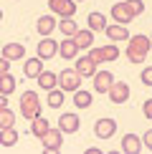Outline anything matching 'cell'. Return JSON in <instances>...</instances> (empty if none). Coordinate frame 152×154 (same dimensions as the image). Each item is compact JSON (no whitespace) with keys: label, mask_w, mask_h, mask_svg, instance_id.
<instances>
[{"label":"cell","mask_w":152,"mask_h":154,"mask_svg":"<svg viewBox=\"0 0 152 154\" xmlns=\"http://www.w3.org/2000/svg\"><path fill=\"white\" fill-rule=\"evenodd\" d=\"M152 43L147 35H129V43H127V61L132 63H142L144 58H147Z\"/></svg>","instance_id":"1"},{"label":"cell","mask_w":152,"mask_h":154,"mask_svg":"<svg viewBox=\"0 0 152 154\" xmlns=\"http://www.w3.org/2000/svg\"><path fill=\"white\" fill-rule=\"evenodd\" d=\"M21 114L25 119H30V121H33L36 116H41V101H38L36 91H25L21 96Z\"/></svg>","instance_id":"2"},{"label":"cell","mask_w":152,"mask_h":154,"mask_svg":"<svg viewBox=\"0 0 152 154\" xmlns=\"http://www.w3.org/2000/svg\"><path fill=\"white\" fill-rule=\"evenodd\" d=\"M56 79H59V86H61V91L66 94V91H76V88L81 86V76L71 71V68H63L61 73H56Z\"/></svg>","instance_id":"3"},{"label":"cell","mask_w":152,"mask_h":154,"mask_svg":"<svg viewBox=\"0 0 152 154\" xmlns=\"http://www.w3.org/2000/svg\"><path fill=\"white\" fill-rule=\"evenodd\" d=\"M41 142H43V152H59L61 149V144H63V134L61 129H48L46 134L41 137Z\"/></svg>","instance_id":"4"},{"label":"cell","mask_w":152,"mask_h":154,"mask_svg":"<svg viewBox=\"0 0 152 154\" xmlns=\"http://www.w3.org/2000/svg\"><path fill=\"white\" fill-rule=\"evenodd\" d=\"M89 56H91L94 61H97V66L101 61H117L119 58V48L117 46H101V48H91L89 51Z\"/></svg>","instance_id":"5"},{"label":"cell","mask_w":152,"mask_h":154,"mask_svg":"<svg viewBox=\"0 0 152 154\" xmlns=\"http://www.w3.org/2000/svg\"><path fill=\"white\" fill-rule=\"evenodd\" d=\"M48 8L61 18H74L76 13V3L74 0H48Z\"/></svg>","instance_id":"6"},{"label":"cell","mask_w":152,"mask_h":154,"mask_svg":"<svg viewBox=\"0 0 152 154\" xmlns=\"http://www.w3.org/2000/svg\"><path fill=\"white\" fill-rule=\"evenodd\" d=\"M109 99H112V104H124V101L129 99V86H127L124 81H112Z\"/></svg>","instance_id":"7"},{"label":"cell","mask_w":152,"mask_h":154,"mask_svg":"<svg viewBox=\"0 0 152 154\" xmlns=\"http://www.w3.org/2000/svg\"><path fill=\"white\" fill-rule=\"evenodd\" d=\"M76 73L81 76V79H86V76H94L97 73V61L91 58V56H81V58H76V68H74Z\"/></svg>","instance_id":"8"},{"label":"cell","mask_w":152,"mask_h":154,"mask_svg":"<svg viewBox=\"0 0 152 154\" xmlns=\"http://www.w3.org/2000/svg\"><path fill=\"white\" fill-rule=\"evenodd\" d=\"M114 131H117V121L114 119H99L97 124H94V134H97L99 139H109V137H114Z\"/></svg>","instance_id":"9"},{"label":"cell","mask_w":152,"mask_h":154,"mask_svg":"<svg viewBox=\"0 0 152 154\" xmlns=\"http://www.w3.org/2000/svg\"><path fill=\"white\" fill-rule=\"evenodd\" d=\"M112 18L117 20V25H127L129 20H135V15L129 13V8H127L124 3H114L112 5Z\"/></svg>","instance_id":"10"},{"label":"cell","mask_w":152,"mask_h":154,"mask_svg":"<svg viewBox=\"0 0 152 154\" xmlns=\"http://www.w3.org/2000/svg\"><path fill=\"white\" fill-rule=\"evenodd\" d=\"M59 129H61V134H76L79 131V116L76 114H61Z\"/></svg>","instance_id":"11"},{"label":"cell","mask_w":152,"mask_h":154,"mask_svg":"<svg viewBox=\"0 0 152 154\" xmlns=\"http://www.w3.org/2000/svg\"><path fill=\"white\" fill-rule=\"evenodd\" d=\"M56 53H59V46H56V41H51V38L46 35V38H43V41H38V58H53V56Z\"/></svg>","instance_id":"12"},{"label":"cell","mask_w":152,"mask_h":154,"mask_svg":"<svg viewBox=\"0 0 152 154\" xmlns=\"http://www.w3.org/2000/svg\"><path fill=\"white\" fill-rule=\"evenodd\" d=\"M112 81H114V76L109 71H97V73H94V91L106 94V91H109V86H112Z\"/></svg>","instance_id":"13"},{"label":"cell","mask_w":152,"mask_h":154,"mask_svg":"<svg viewBox=\"0 0 152 154\" xmlns=\"http://www.w3.org/2000/svg\"><path fill=\"white\" fill-rule=\"evenodd\" d=\"M3 58L8 61H23L25 58V48L21 43H5L3 46Z\"/></svg>","instance_id":"14"},{"label":"cell","mask_w":152,"mask_h":154,"mask_svg":"<svg viewBox=\"0 0 152 154\" xmlns=\"http://www.w3.org/2000/svg\"><path fill=\"white\" fill-rule=\"evenodd\" d=\"M122 152H124V154H139V152H142V142H139L137 134H124V139H122Z\"/></svg>","instance_id":"15"},{"label":"cell","mask_w":152,"mask_h":154,"mask_svg":"<svg viewBox=\"0 0 152 154\" xmlns=\"http://www.w3.org/2000/svg\"><path fill=\"white\" fill-rule=\"evenodd\" d=\"M71 41L76 43V48H91L94 43V30H76L71 35Z\"/></svg>","instance_id":"16"},{"label":"cell","mask_w":152,"mask_h":154,"mask_svg":"<svg viewBox=\"0 0 152 154\" xmlns=\"http://www.w3.org/2000/svg\"><path fill=\"white\" fill-rule=\"evenodd\" d=\"M53 28H56V20H53V15H43V18H38V23H36V30L41 33L43 38L53 33Z\"/></svg>","instance_id":"17"},{"label":"cell","mask_w":152,"mask_h":154,"mask_svg":"<svg viewBox=\"0 0 152 154\" xmlns=\"http://www.w3.org/2000/svg\"><path fill=\"white\" fill-rule=\"evenodd\" d=\"M59 53H61V58H63V61H71V58H76L79 48H76V43L71 41V38H66V41H61V46H59Z\"/></svg>","instance_id":"18"},{"label":"cell","mask_w":152,"mask_h":154,"mask_svg":"<svg viewBox=\"0 0 152 154\" xmlns=\"http://www.w3.org/2000/svg\"><path fill=\"white\" fill-rule=\"evenodd\" d=\"M41 71H43V61L41 58H28V61L23 63V73L28 76V79H36Z\"/></svg>","instance_id":"19"},{"label":"cell","mask_w":152,"mask_h":154,"mask_svg":"<svg viewBox=\"0 0 152 154\" xmlns=\"http://www.w3.org/2000/svg\"><path fill=\"white\" fill-rule=\"evenodd\" d=\"M36 79H38V86H41L43 91H51V88H56V83H59L56 73H51V71H41Z\"/></svg>","instance_id":"20"},{"label":"cell","mask_w":152,"mask_h":154,"mask_svg":"<svg viewBox=\"0 0 152 154\" xmlns=\"http://www.w3.org/2000/svg\"><path fill=\"white\" fill-rule=\"evenodd\" d=\"M104 33L112 41H129V33H127L124 25H104Z\"/></svg>","instance_id":"21"},{"label":"cell","mask_w":152,"mask_h":154,"mask_svg":"<svg viewBox=\"0 0 152 154\" xmlns=\"http://www.w3.org/2000/svg\"><path fill=\"white\" fill-rule=\"evenodd\" d=\"M13 91H15V79L10 76V71H8V73H0V94H3V96H10Z\"/></svg>","instance_id":"22"},{"label":"cell","mask_w":152,"mask_h":154,"mask_svg":"<svg viewBox=\"0 0 152 154\" xmlns=\"http://www.w3.org/2000/svg\"><path fill=\"white\" fill-rule=\"evenodd\" d=\"M74 104H76V109H89V106H91V94L76 88V91H74Z\"/></svg>","instance_id":"23"},{"label":"cell","mask_w":152,"mask_h":154,"mask_svg":"<svg viewBox=\"0 0 152 154\" xmlns=\"http://www.w3.org/2000/svg\"><path fill=\"white\" fill-rule=\"evenodd\" d=\"M18 142V131L13 129V126H8V129H0V144L3 146H13Z\"/></svg>","instance_id":"24"},{"label":"cell","mask_w":152,"mask_h":154,"mask_svg":"<svg viewBox=\"0 0 152 154\" xmlns=\"http://www.w3.org/2000/svg\"><path fill=\"white\" fill-rule=\"evenodd\" d=\"M89 30H104V25H106V18L101 15V13H89Z\"/></svg>","instance_id":"25"},{"label":"cell","mask_w":152,"mask_h":154,"mask_svg":"<svg viewBox=\"0 0 152 154\" xmlns=\"http://www.w3.org/2000/svg\"><path fill=\"white\" fill-rule=\"evenodd\" d=\"M48 129H51V126H48V121L43 119V116H36V119H33V124H30V131H33L38 139H41V137H43V134H46Z\"/></svg>","instance_id":"26"},{"label":"cell","mask_w":152,"mask_h":154,"mask_svg":"<svg viewBox=\"0 0 152 154\" xmlns=\"http://www.w3.org/2000/svg\"><path fill=\"white\" fill-rule=\"evenodd\" d=\"M13 124H15V114H13L8 106H3L0 109V129H8Z\"/></svg>","instance_id":"27"},{"label":"cell","mask_w":152,"mask_h":154,"mask_svg":"<svg viewBox=\"0 0 152 154\" xmlns=\"http://www.w3.org/2000/svg\"><path fill=\"white\" fill-rule=\"evenodd\" d=\"M63 104V91H61V88H51V91H48V106L51 109H59Z\"/></svg>","instance_id":"28"},{"label":"cell","mask_w":152,"mask_h":154,"mask_svg":"<svg viewBox=\"0 0 152 154\" xmlns=\"http://www.w3.org/2000/svg\"><path fill=\"white\" fill-rule=\"evenodd\" d=\"M59 28H61V33L66 35V38H71V35L76 33V30H79V28H76V23L71 20V18H63V20L59 23Z\"/></svg>","instance_id":"29"},{"label":"cell","mask_w":152,"mask_h":154,"mask_svg":"<svg viewBox=\"0 0 152 154\" xmlns=\"http://www.w3.org/2000/svg\"><path fill=\"white\" fill-rule=\"evenodd\" d=\"M124 5H127V8H129V13H132V15H139V13H142L144 10V3H142V0H124Z\"/></svg>","instance_id":"30"},{"label":"cell","mask_w":152,"mask_h":154,"mask_svg":"<svg viewBox=\"0 0 152 154\" xmlns=\"http://www.w3.org/2000/svg\"><path fill=\"white\" fill-rule=\"evenodd\" d=\"M139 79H142V83H144V86H152V68L147 66V68L142 71V76H139Z\"/></svg>","instance_id":"31"},{"label":"cell","mask_w":152,"mask_h":154,"mask_svg":"<svg viewBox=\"0 0 152 154\" xmlns=\"http://www.w3.org/2000/svg\"><path fill=\"white\" fill-rule=\"evenodd\" d=\"M139 142H142L144 146H147V152H150V149H152V131L147 129V134H144V137H142V139H139Z\"/></svg>","instance_id":"32"},{"label":"cell","mask_w":152,"mask_h":154,"mask_svg":"<svg viewBox=\"0 0 152 154\" xmlns=\"http://www.w3.org/2000/svg\"><path fill=\"white\" fill-rule=\"evenodd\" d=\"M142 111H144V116H147V121L152 119V101L147 99V101H144V106H142Z\"/></svg>","instance_id":"33"},{"label":"cell","mask_w":152,"mask_h":154,"mask_svg":"<svg viewBox=\"0 0 152 154\" xmlns=\"http://www.w3.org/2000/svg\"><path fill=\"white\" fill-rule=\"evenodd\" d=\"M8 71H10V61L0 56V73H8Z\"/></svg>","instance_id":"34"},{"label":"cell","mask_w":152,"mask_h":154,"mask_svg":"<svg viewBox=\"0 0 152 154\" xmlns=\"http://www.w3.org/2000/svg\"><path fill=\"white\" fill-rule=\"evenodd\" d=\"M3 106H8V101H5V96L0 94V109H3Z\"/></svg>","instance_id":"35"},{"label":"cell","mask_w":152,"mask_h":154,"mask_svg":"<svg viewBox=\"0 0 152 154\" xmlns=\"http://www.w3.org/2000/svg\"><path fill=\"white\" fill-rule=\"evenodd\" d=\"M0 20H3V10H0Z\"/></svg>","instance_id":"36"},{"label":"cell","mask_w":152,"mask_h":154,"mask_svg":"<svg viewBox=\"0 0 152 154\" xmlns=\"http://www.w3.org/2000/svg\"><path fill=\"white\" fill-rule=\"evenodd\" d=\"M74 3H79V0H74Z\"/></svg>","instance_id":"37"}]
</instances>
